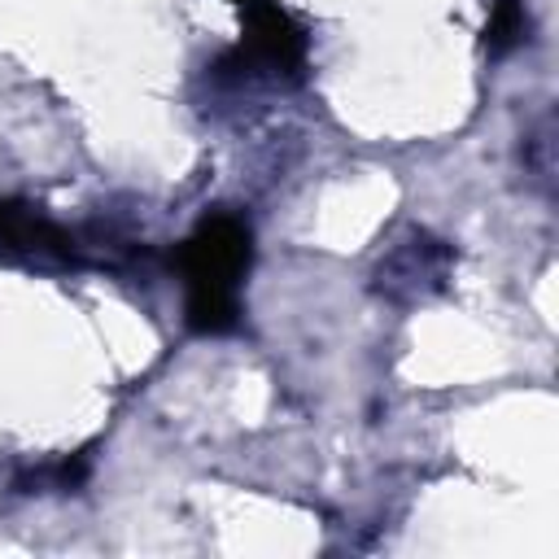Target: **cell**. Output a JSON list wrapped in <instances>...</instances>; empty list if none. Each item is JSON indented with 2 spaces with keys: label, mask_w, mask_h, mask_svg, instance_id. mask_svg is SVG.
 I'll return each mask as SVG.
<instances>
[{
  "label": "cell",
  "mask_w": 559,
  "mask_h": 559,
  "mask_svg": "<svg viewBox=\"0 0 559 559\" xmlns=\"http://www.w3.org/2000/svg\"><path fill=\"white\" fill-rule=\"evenodd\" d=\"M249 266V227L236 214H210L179 249V271L188 288V328L192 332H231L236 328V284Z\"/></svg>",
  "instance_id": "6da1fadb"
},
{
  "label": "cell",
  "mask_w": 559,
  "mask_h": 559,
  "mask_svg": "<svg viewBox=\"0 0 559 559\" xmlns=\"http://www.w3.org/2000/svg\"><path fill=\"white\" fill-rule=\"evenodd\" d=\"M236 4H240V9H245V4H249V0H236Z\"/></svg>",
  "instance_id": "5b68a950"
},
{
  "label": "cell",
  "mask_w": 559,
  "mask_h": 559,
  "mask_svg": "<svg viewBox=\"0 0 559 559\" xmlns=\"http://www.w3.org/2000/svg\"><path fill=\"white\" fill-rule=\"evenodd\" d=\"M0 245L26 249L35 258H70V231H61L57 223L39 218L17 201H0Z\"/></svg>",
  "instance_id": "3957f363"
},
{
  "label": "cell",
  "mask_w": 559,
  "mask_h": 559,
  "mask_svg": "<svg viewBox=\"0 0 559 559\" xmlns=\"http://www.w3.org/2000/svg\"><path fill=\"white\" fill-rule=\"evenodd\" d=\"M245 9H249V57L266 61L271 70H297L306 39L293 26V17L266 0H249Z\"/></svg>",
  "instance_id": "7a4b0ae2"
},
{
  "label": "cell",
  "mask_w": 559,
  "mask_h": 559,
  "mask_svg": "<svg viewBox=\"0 0 559 559\" xmlns=\"http://www.w3.org/2000/svg\"><path fill=\"white\" fill-rule=\"evenodd\" d=\"M524 39V0H493V13H489V31H485V44L489 52H507Z\"/></svg>",
  "instance_id": "277c9868"
}]
</instances>
